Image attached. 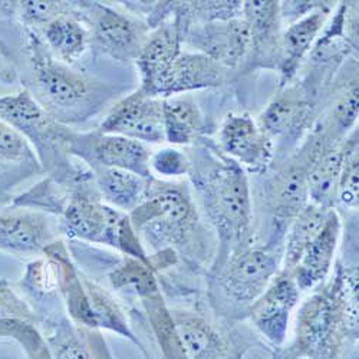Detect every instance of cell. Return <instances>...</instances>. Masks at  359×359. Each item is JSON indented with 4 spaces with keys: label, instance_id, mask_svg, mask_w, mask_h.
<instances>
[{
    "label": "cell",
    "instance_id": "obj_21",
    "mask_svg": "<svg viewBox=\"0 0 359 359\" xmlns=\"http://www.w3.org/2000/svg\"><path fill=\"white\" fill-rule=\"evenodd\" d=\"M182 25L175 15L147 36L135 61L141 75V88H147L174 62L182 53Z\"/></svg>",
    "mask_w": 359,
    "mask_h": 359
},
{
    "label": "cell",
    "instance_id": "obj_29",
    "mask_svg": "<svg viewBox=\"0 0 359 359\" xmlns=\"http://www.w3.org/2000/svg\"><path fill=\"white\" fill-rule=\"evenodd\" d=\"M83 286L89 297V304H91L93 308L97 327L111 329V331H115L116 334L128 338L138 345V339L130 331L126 316L123 311L119 309L118 304H115L114 299L102 287L91 280L83 279Z\"/></svg>",
    "mask_w": 359,
    "mask_h": 359
},
{
    "label": "cell",
    "instance_id": "obj_13",
    "mask_svg": "<svg viewBox=\"0 0 359 359\" xmlns=\"http://www.w3.org/2000/svg\"><path fill=\"white\" fill-rule=\"evenodd\" d=\"M69 148L78 154L88 151L83 158H91L89 164L124 170L148 180L154 178L149 167L151 151L137 140L104 133L89 137L72 135Z\"/></svg>",
    "mask_w": 359,
    "mask_h": 359
},
{
    "label": "cell",
    "instance_id": "obj_23",
    "mask_svg": "<svg viewBox=\"0 0 359 359\" xmlns=\"http://www.w3.org/2000/svg\"><path fill=\"white\" fill-rule=\"evenodd\" d=\"M311 104L302 85L289 83L269 102L259 116V127L271 137L285 135L302 127L309 115Z\"/></svg>",
    "mask_w": 359,
    "mask_h": 359
},
{
    "label": "cell",
    "instance_id": "obj_7",
    "mask_svg": "<svg viewBox=\"0 0 359 359\" xmlns=\"http://www.w3.org/2000/svg\"><path fill=\"white\" fill-rule=\"evenodd\" d=\"M0 119L23 134L29 142H34L42 158L45 154L49 158L50 151H57L64 144L69 145L74 135L61 127L29 89L15 95L0 97Z\"/></svg>",
    "mask_w": 359,
    "mask_h": 359
},
{
    "label": "cell",
    "instance_id": "obj_22",
    "mask_svg": "<svg viewBox=\"0 0 359 359\" xmlns=\"http://www.w3.org/2000/svg\"><path fill=\"white\" fill-rule=\"evenodd\" d=\"M315 154L309 167L308 184L309 201L325 208H335V196L341 177L346 141H322L316 140Z\"/></svg>",
    "mask_w": 359,
    "mask_h": 359
},
{
    "label": "cell",
    "instance_id": "obj_6",
    "mask_svg": "<svg viewBox=\"0 0 359 359\" xmlns=\"http://www.w3.org/2000/svg\"><path fill=\"white\" fill-rule=\"evenodd\" d=\"M282 253L283 246L253 245L233 255L210 278L234 308L249 312L282 269Z\"/></svg>",
    "mask_w": 359,
    "mask_h": 359
},
{
    "label": "cell",
    "instance_id": "obj_18",
    "mask_svg": "<svg viewBox=\"0 0 359 359\" xmlns=\"http://www.w3.org/2000/svg\"><path fill=\"white\" fill-rule=\"evenodd\" d=\"M280 4L273 0L243 2L242 18L250 34V61L256 67H275L280 48Z\"/></svg>",
    "mask_w": 359,
    "mask_h": 359
},
{
    "label": "cell",
    "instance_id": "obj_1",
    "mask_svg": "<svg viewBox=\"0 0 359 359\" xmlns=\"http://www.w3.org/2000/svg\"><path fill=\"white\" fill-rule=\"evenodd\" d=\"M358 344V269L335 264L299 309L292 342L278 359H348Z\"/></svg>",
    "mask_w": 359,
    "mask_h": 359
},
{
    "label": "cell",
    "instance_id": "obj_4",
    "mask_svg": "<svg viewBox=\"0 0 359 359\" xmlns=\"http://www.w3.org/2000/svg\"><path fill=\"white\" fill-rule=\"evenodd\" d=\"M61 229L72 238L115 248L151 267L128 213L102 203L98 196L79 191L68 198L61 213Z\"/></svg>",
    "mask_w": 359,
    "mask_h": 359
},
{
    "label": "cell",
    "instance_id": "obj_5",
    "mask_svg": "<svg viewBox=\"0 0 359 359\" xmlns=\"http://www.w3.org/2000/svg\"><path fill=\"white\" fill-rule=\"evenodd\" d=\"M27 36L36 100L49 114H78L98 102L97 83L55 57L38 34L27 31Z\"/></svg>",
    "mask_w": 359,
    "mask_h": 359
},
{
    "label": "cell",
    "instance_id": "obj_9",
    "mask_svg": "<svg viewBox=\"0 0 359 359\" xmlns=\"http://www.w3.org/2000/svg\"><path fill=\"white\" fill-rule=\"evenodd\" d=\"M187 359H243L250 349L243 335L224 332L198 313L171 309Z\"/></svg>",
    "mask_w": 359,
    "mask_h": 359
},
{
    "label": "cell",
    "instance_id": "obj_28",
    "mask_svg": "<svg viewBox=\"0 0 359 359\" xmlns=\"http://www.w3.org/2000/svg\"><path fill=\"white\" fill-rule=\"evenodd\" d=\"M141 301L161 346L164 359H187L171 316V309L167 308L160 287L141 296Z\"/></svg>",
    "mask_w": 359,
    "mask_h": 359
},
{
    "label": "cell",
    "instance_id": "obj_15",
    "mask_svg": "<svg viewBox=\"0 0 359 359\" xmlns=\"http://www.w3.org/2000/svg\"><path fill=\"white\" fill-rule=\"evenodd\" d=\"M187 41L223 68L238 67L250 52L249 26L243 18L196 23Z\"/></svg>",
    "mask_w": 359,
    "mask_h": 359
},
{
    "label": "cell",
    "instance_id": "obj_30",
    "mask_svg": "<svg viewBox=\"0 0 359 359\" xmlns=\"http://www.w3.org/2000/svg\"><path fill=\"white\" fill-rule=\"evenodd\" d=\"M358 131H353L346 140V153L338 182L335 207L341 205L349 212H358V186H359V164H358Z\"/></svg>",
    "mask_w": 359,
    "mask_h": 359
},
{
    "label": "cell",
    "instance_id": "obj_19",
    "mask_svg": "<svg viewBox=\"0 0 359 359\" xmlns=\"http://www.w3.org/2000/svg\"><path fill=\"white\" fill-rule=\"evenodd\" d=\"M55 242L48 215L35 210L0 213V249L12 253H39Z\"/></svg>",
    "mask_w": 359,
    "mask_h": 359
},
{
    "label": "cell",
    "instance_id": "obj_20",
    "mask_svg": "<svg viewBox=\"0 0 359 359\" xmlns=\"http://www.w3.org/2000/svg\"><path fill=\"white\" fill-rule=\"evenodd\" d=\"M329 16V8L323 4L293 22L280 38L278 68L280 72V88L290 83L305 56L311 52Z\"/></svg>",
    "mask_w": 359,
    "mask_h": 359
},
{
    "label": "cell",
    "instance_id": "obj_12",
    "mask_svg": "<svg viewBox=\"0 0 359 359\" xmlns=\"http://www.w3.org/2000/svg\"><path fill=\"white\" fill-rule=\"evenodd\" d=\"M299 290L292 272L280 269L266 290L250 306V318L257 332L273 346H282L286 341L290 313L299 302Z\"/></svg>",
    "mask_w": 359,
    "mask_h": 359
},
{
    "label": "cell",
    "instance_id": "obj_2",
    "mask_svg": "<svg viewBox=\"0 0 359 359\" xmlns=\"http://www.w3.org/2000/svg\"><path fill=\"white\" fill-rule=\"evenodd\" d=\"M191 170L194 187L204 213L217 234V253L210 275H215L236 253L255 245L253 201L249 178L241 164L207 151Z\"/></svg>",
    "mask_w": 359,
    "mask_h": 359
},
{
    "label": "cell",
    "instance_id": "obj_32",
    "mask_svg": "<svg viewBox=\"0 0 359 359\" xmlns=\"http://www.w3.org/2000/svg\"><path fill=\"white\" fill-rule=\"evenodd\" d=\"M20 20L29 31L39 32L53 19L71 12V5L65 2H45V0H25L16 5Z\"/></svg>",
    "mask_w": 359,
    "mask_h": 359
},
{
    "label": "cell",
    "instance_id": "obj_36",
    "mask_svg": "<svg viewBox=\"0 0 359 359\" xmlns=\"http://www.w3.org/2000/svg\"><path fill=\"white\" fill-rule=\"evenodd\" d=\"M0 320H34L32 311L9 287L6 280H0Z\"/></svg>",
    "mask_w": 359,
    "mask_h": 359
},
{
    "label": "cell",
    "instance_id": "obj_11",
    "mask_svg": "<svg viewBox=\"0 0 359 359\" xmlns=\"http://www.w3.org/2000/svg\"><path fill=\"white\" fill-rule=\"evenodd\" d=\"M316 144L305 158L293 161L275 178L269 190V208L272 213V234L266 245L283 246V238L289 224L309 203L308 174L315 154Z\"/></svg>",
    "mask_w": 359,
    "mask_h": 359
},
{
    "label": "cell",
    "instance_id": "obj_24",
    "mask_svg": "<svg viewBox=\"0 0 359 359\" xmlns=\"http://www.w3.org/2000/svg\"><path fill=\"white\" fill-rule=\"evenodd\" d=\"M100 196L105 204L119 212L130 213L147 197L154 178H142L137 174L91 164Z\"/></svg>",
    "mask_w": 359,
    "mask_h": 359
},
{
    "label": "cell",
    "instance_id": "obj_3",
    "mask_svg": "<svg viewBox=\"0 0 359 359\" xmlns=\"http://www.w3.org/2000/svg\"><path fill=\"white\" fill-rule=\"evenodd\" d=\"M131 224L144 242L156 250L186 253L194 260L205 256L196 248H203V227L197 208L189 191L182 186L164 184L154 178L147 197L128 213Z\"/></svg>",
    "mask_w": 359,
    "mask_h": 359
},
{
    "label": "cell",
    "instance_id": "obj_16",
    "mask_svg": "<svg viewBox=\"0 0 359 359\" xmlns=\"http://www.w3.org/2000/svg\"><path fill=\"white\" fill-rule=\"evenodd\" d=\"M223 154L253 171L264 170L273 157V141L249 114H229L219 131Z\"/></svg>",
    "mask_w": 359,
    "mask_h": 359
},
{
    "label": "cell",
    "instance_id": "obj_14",
    "mask_svg": "<svg viewBox=\"0 0 359 359\" xmlns=\"http://www.w3.org/2000/svg\"><path fill=\"white\" fill-rule=\"evenodd\" d=\"M224 79V68L201 52H182L174 62L157 76L145 93L158 98L182 95L197 89L219 86Z\"/></svg>",
    "mask_w": 359,
    "mask_h": 359
},
{
    "label": "cell",
    "instance_id": "obj_25",
    "mask_svg": "<svg viewBox=\"0 0 359 359\" xmlns=\"http://www.w3.org/2000/svg\"><path fill=\"white\" fill-rule=\"evenodd\" d=\"M39 36L53 56L69 67L82 57L91 45L89 31L72 12L53 19L42 29Z\"/></svg>",
    "mask_w": 359,
    "mask_h": 359
},
{
    "label": "cell",
    "instance_id": "obj_26",
    "mask_svg": "<svg viewBox=\"0 0 359 359\" xmlns=\"http://www.w3.org/2000/svg\"><path fill=\"white\" fill-rule=\"evenodd\" d=\"M329 210L331 208H325L309 201L304 210L293 219L283 238L282 269L289 272L293 271L305 250L322 230Z\"/></svg>",
    "mask_w": 359,
    "mask_h": 359
},
{
    "label": "cell",
    "instance_id": "obj_37",
    "mask_svg": "<svg viewBox=\"0 0 359 359\" xmlns=\"http://www.w3.org/2000/svg\"><path fill=\"white\" fill-rule=\"evenodd\" d=\"M13 76H15V72L11 71L8 68V65L2 61V59H0V79L11 81V79H13Z\"/></svg>",
    "mask_w": 359,
    "mask_h": 359
},
{
    "label": "cell",
    "instance_id": "obj_27",
    "mask_svg": "<svg viewBox=\"0 0 359 359\" xmlns=\"http://www.w3.org/2000/svg\"><path fill=\"white\" fill-rule=\"evenodd\" d=\"M165 141L189 145L203 131L204 118L191 95H172L163 100Z\"/></svg>",
    "mask_w": 359,
    "mask_h": 359
},
{
    "label": "cell",
    "instance_id": "obj_31",
    "mask_svg": "<svg viewBox=\"0 0 359 359\" xmlns=\"http://www.w3.org/2000/svg\"><path fill=\"white\" fill-rule=\"evenodd\" d=\"M109 282L114 289L131 287L140 297L158 289L153 269L133 257H127L114 269L109 273Z\"/></svg>",
    "mask_w": 359,
    "mask_h": 359
},
{
    "label": "cell",
    "instance_id": "obj_10",
    "mask_svg": "<svg viewBox=\"0 0 359 359\" xmlns=\"http://www.w3.org/2000/svg\"><path fill=\"white\" fill-rule=\"evenodd\" d=\"M101 133L149 144L165 141L163 98L137 89L112 107L101 124Z\"/></svg>",
    "mask_w": 359,
    "mask_h": 359
},
{
    "label": "cell",
    "instance_id": "obj_33",
    "mask_svg": "<svg viewBox=\"0 0 359 359\" xmlns=\"http://www.w3.org/2000/svg\"><path fill=\"white\" fill-rule=\"evenodd\" d=\"M0 161L5 163H34L35 149L23 134L11 124L0 119Z\"/></svg>",
    "mask_w": 359,
    "mask_h": 359
},
{
    "label": "cell",
    "instance_id": "obj_17",
    "mask_svg": "<svg viewBox=\"0 0 359 359\" xmlns=\"http://www.w3.org/2000/svg\"><path fill=\"white\" fill-rule=\"evenodd\" d=\"M341 229V217L335 208H331L322 230L292 271V276L301 292L315 290L326 280L334 266Z\"/></svg>",
    "mask_w": 359,
    "mask_h": 359
},
{
    "label": "cell",
    "instance_id": "obj_35",
    "mask_svg": "<svg viewBox=\"0 0 359 359\" xmlns=\"http://www.w3.org/2000/svg\"><path fill=\"white\" fill-rule=\"evenodd\" d=\"M149 167H151V171L154 170L160 175L180 177L190 172L191 161L184 153L175 148H161L151 154Z\"/></svg>",
    "mask_w": 359,
    "mask_h": 359
},
{
    "label": "cell",
    "instance_id": "obj_34",
    "mask_svg": "<svg viewBox=\"0 0 359 359\" xmlns=\"http://www.w3.org/2000/svg\"><path fill=\"white\" fill-rule=\"evenodd\" d=\"M359 98H358V83L352 85L349 89L337 100L332 109V123L335 131L339 137H342L346 131L355 127L358 121L359 112Z\"/></svg>",
    "mask_w": 359,
    "mask_h": 359
},
{
    "label": "cell",
    "instance_id": "obj_8",
    "mask_svg": "<svg viewBox=\"0 0 359 359\" xmlns=\"http://www.w3.org/2000/svg\"><path fill=\"white\" fill-rule=\"evenodd\" d=\"M83 6L89 13L91 45L115 61H137L149 26L101 4Z\"/></svg>",
    "mask_w": 359,
    "mask_h": 359
}]
</instances>
